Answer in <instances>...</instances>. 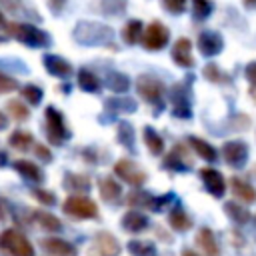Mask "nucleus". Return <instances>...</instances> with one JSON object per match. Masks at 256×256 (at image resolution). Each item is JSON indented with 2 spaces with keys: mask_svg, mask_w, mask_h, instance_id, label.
<instances>
[{
  "mask_svg": "<svg viewBox=\"0 0 256 256\" xmlns=\"http://www.w3.org/2000/svg\"><path fill=\"white\" fill-rule=\"evenodd\" d=\"M142 138H144V144H146V148H148L150 154L160 156V154L164 152V140H162V136H160L152 126H144Z\"/></svg>",
  "mask_w": 256,
  "mask_h": 256,
  "instance_id": "29",
  "label": "nucleus"
},
{
  "mask_svg": "<svg viewBox=\"0 0 256 256\" xmlns=\"http://www.w3.org/2000/svg\"><path fill=\"white\" fill-rule=\"evenodd\" d=\"M34 154H36L42 162H52V152L46 148V144H36V146H34Z\"/></svg>",
  "mask_w": 256,
  "mask_h": 256,
  "instance_id": "47",
  "label": "nucleus"
},
{
  "mask_svg": "<svg viewBox=\"0 0 256 256\" xmlns=\"http://www.w3.org/2000/svg\"><path fill=\"white\" fill-rule=\"evenodd\" d=\"M0 6L18 18H28V20H42V16L34 10V6L28 0H0Z\"/></svg>",
  "mask_w": 256,
  "mask_h": 256,
  "instance_id": "17",
  "label": "nucleus"
},
{
  "mask_svg": "<svg viewBox=\"0 0 256 256\" xmlns=\"http://www.w3.org/2000/svg\"><path fill=\"white\" fill-rule=\"evenodd\" d=\"M114 174H116L122 182L130 184V186H134V188H138V186H142V184L146 182V172H144L140 166H136V162H132V160H128V158L116 160V164H114Z\"/></svg>",
  "mask_w": 256,
  "mask_h": 256,
  "instance_id": "10",
  "label": "nucleus"
},
{
  "mask_svg": "<svg viewBox=\"0 0 256 256\" xmlns=\"http://www.w3.org/2000/svg\"><path fill=\"white\" fill-rule=\"evenodd\" d=\"M40 246L50 256H78V248L74 244L66 242L64 238L48 236V238H42L40 240Z\"/></svg>",
  "mask_w": 256,
  "mask_h": 256,
  "instance_id": "16",
  "label": "nucleus"
},
{
  "mask_svg": "<svg viewBox=\"0 0 256 256\" xmlns=\"http://www.w3.org/2000/svg\"><path fill=\"white\" fill-rule=\"evenodd\" d=\"M230 190L238 200H242L246 204H254L256 202V188L248 180H244L240 176H232L230 178Z\"/></svg>",
  "mask_w": 256,
  "mask_h": 256,
  "instance_id": "22",
  "label": "nucleus"
},
{
  "mask_svg": "<svg viewBox=\"0 0 256 256\" xmlns=\"http://www.w3.org/2000/svg\"><path fill=\"white\" fill-rule=\"evenodd\" d=\"M34 220L40 224V228L48 230V232H60L62 230V222L60 218H56L54 214L46 212V210H34Z\"/></svg>",
  "mask_w": 256,
  "mask_h": 256,
  "instance_id": "32",
  "label": "nucleus"
},
{
  "mask_svg": "<svg viewBox=\"0 0 256 256\" xmlns=\"http://www.w3.org/2000/svg\"><path fill=\"white\" fill-rule=\"evenodd\" d=\"M214 4L210 0H192V14L194 20H206L212 14Z\"/></svg>",
  "mask_w": 256,
  "mask_h": 256,
  "instance_id": "42",
  "label": "nucleus"
},
{
  "mask_svg": "<svg viewBox=\"0 0 256 256\" xmlns=\"http://www.w3.org/2000/svg\"><path fill=\"white\" fill-rule=\"evenodd\" d=\"M136 92L138 96L156 106V110H162L164 108V98H166V86L152 74H140L136 78Z\"/></svg>",
  "mask_w": 256,
  "mask_h": 256,
  "instance_id": "3",
  "label": "nucleus"
},
{
  "mask_svg": "<svg viewBox=\"0 0 256 256\" xmlns=\"http://www.w3.org/2000/svg\"><path fill=\"white\" fill-rule=\"evenodd\" d=\"M62 186L68 190V192H88L92 182L86 174H72V172H66L64 174V180H62Z\"/></svg>",
  "mask_w": 256,
  "mask_h": 256,
  "instance_id": "28",
  "label": "nucleus"
},
{
  "mask_svg": "<svg viewBox=\"0 0 256 256\" xmlns=\"http://www.w3.org/2000/svg\"><path fill=\"white\" fill-rule=\"evenodd\" d=\"M244 2V6L248 8V10H254L256 8V0H242Z\"/></svg>",
  "mask_w": 256,
  "mask_h": 256,
  "instance_id": "52",
  "label": "nucleus"
},
{
  "mask_svg": "<svg viewBox=\"0 0 256 256\" xmlns=\"http://www.w3.org/2000/svg\"><path fill=\"white\" fill-rule=\"evenodd\" d=\"M4 30L8 36L16 38L18 42H22L30 48H48L52 44L50 34L30 22H8Z\"/></svg>",
  "mask_w": 256,
  "mask_h": 256,
  "instance_id": "2",
  "label": "nucleus"
},
{
  "mask_svg": "<svg viewBox=\"0 0 256 256\" xmlns=\"http://www.w3.org/2000/svg\"><path fill=\"white\" fill-rule=\"evenodd\" d=\"M0 28H6V18L2 14V10H0Z\"/></svg>",
  "mask_w": 256,
  "mask_h": 256,
  "instance_id": "54",
  "label": "nucleus"
},
{
  "mask_svg": "<svg viewBox=\"0 0 256 256\" xmlns=\"http://www.w3.org/2000/svg\"><path fill=\"white\" fill-rule=\"evenodd\" d=\"M172 60L180 66V68H192L194 66V56H192V42L190 38L182 36L174 42L172 46Z\"/></svg>",
  "mask_w": 256,
  "mask_h": 256,
  "instance_id": "18",
  "label": "nucleus"
},
{
  "mask_svg": "<svg viewBox=\"0 0 256 256\" xmlns=\"http://www.w3.org/2000/svg\"><path fill=\"white\" fill-rule=\"evenodd\" d=\"M98 190H100L102 200L108 202V204L118 202L120 196H122V186H120V182H118L116 178H112V176H100V178H98Z\"/></svg>",
  "mask_w": 256,
  "mask_h": 256,
  "instance_id": "20",
  "label": "nucleus"
},
{
  "mask_svg": "<svg viewBox=\"0 0 256 256\" xmlns=\"http://www.w3.org/2000/svg\"><path fill=\"white\" fill-rule=\"evenodd\" d=\"M196 244L200 246L202 254L204 256H220V248H218V242H216V236L214 232L208 228V226H202L196 234Z\"/></svg>",
  "mask_w": 256,
  "mask_h": 256,
  "instance_id": "24",
  "label": "nucleus"
},
{
  "mask_svg": "<svg viewBox=\"0 0 256 256\" xmlns=\"http://www.w3.org/2000/svg\"><path fill=\"white\" fill-rule=\"evenodd\" d=\"M162 168L174 170V172H188V170L192 168V158H190V154L186 152V146H184V144H176L174 150L164 158Z\"/></svg>",
  "mask_w": 256,
  "mask_h": 256,
  "instance_id": "14",
  "label": "nucleus"
},
{
  "mask_svg": "<svg viewBox=\"0 0 256 256\" xmlns=\"http://www.w3.org/2000/svg\"><path fill=\"white\" fill-rule=\"evenodd\" d=\"M42 64H44V68H46L48 74H52L56 78H62V80H68L72 76V72H74L72 64L66 58L58 56V54H44Z\"/></svg>",
  "mask_w": 256,
  "mask_h": 256,
  "instance_id": "15",
  "label": "nucleus"
},
{
  "mask_svg": "<svg viewBox=\"0 0 256 256\" xmlns=\"http://www.w3.org/2000/svg\"><path fill=\"white\" fill-rule=\"evenodd\" d=\"M186 142L190 144V148H192L202 160H206V162H216V158H218V150H216L210 142H206V140L200 138V136H188Z\"/></svg>",
  "mask_w": 256,
  "mask_h": 256,
  "instance_id": "25",
  "label": "nucleus"
},
{
  "mask_svg": "<svg viewBox=\"0 0 256 256\" xmlns=\"http://www.w3.org/2000/svg\"><path fill=\"white\" fill-rule=\"evenodd\" d=\"M12 168H14L24 180H28V182H42V180H44L42 168H40L38 164H34L32 160H24V158L14 160V162H12Z\"/></svg>",
  "mask_w": 256,
  "mask_h": 256,
  "instance_id": "23",
  "label": "nucleus"
},
{
  "mask_svg": "<svg viewBox=\"0 0 256 256\" xmlns=\"http://www.w3.org/2000/svg\"><path fill=\"white\" fill-rule=\"evenodd\" d=\"M104 84H106L112 92H116V94H124V92L130 88V78H128L126 74H122V72L112 70V72H108V74H106Z\"/></svg>",
  "mask_w": 256,
  "mask_h": 256,
  "instance_id": "31",
  "label": "nucleus"
},
{
  "mask_svg": "<svg viewBox=\"0 0 256 256\" xmlns=\"http://www.w3.org/2000/svg\"><path fill=\"white\" fill-rule=\"evenodd\" d=\"M150 226V220L146 214H142L140 210H128L124 216H122V228L126 232H132V234H140L144 230H148Z\"/></svg>",
  "mask_w": 256,
  "mask_h": 256,
  "instance_id": "21",
  "label": "nucleus"
},
{
  "mask_svg": "<svg viewBox=\"0 0 256 256\" xmlns=\"http://www.w3.org/2000/svg\"><path fill=\"white\" fill-rule=\"evenodd\" d=\"M202 74H204V78L208 80V82H214V84H228L230 80H232V76L228 74V72H224L218 64H214V62H208L204 68H202Z\"/></svg>",
  "mask_w": 256,
  "mask_h": 256,
  "instance_id": "33",
  "label": "nucleus"
},
{
  "mask_svg": "<svg viewBox=\"0 0 256 256\" xmlns=\"http://www.w3.org/2000/svg\"><path fill=\"white\" fill-rule=\"evenodd\" d=\"M14 90H18V82L12 76H8L0 70V94H8V92H14Z\"/></svg>",
  "mask_w": 256,
  "mask_h": 256,
  "instance_id": "45",
  "label": "nucleus"
},
{
  "mask_svg": "<svg viewBox=\"0 0 256 256\" xmlns=\"http://www.w3.org/2000/svg\"><path fill=\"white\" fill-rule=\"evenodd\" d=\"M106 110L108 112H134L136 110V102L132 98H126V96H114V98H108L106 100Z\"/></svg>",
  "mask_w": 256,
  "mask_h": 256,
  "instance_id": "35",
  "label": "nucleus"
},
{
  "mask_svg": "<svg viewBox=\"0 0 256 256\" xmlns=\"http://www.w3.org/2000/svg\"><path fill=\"white\" fill-rule=\"evenodd\" d=\"M222 158L232 168H242L248 160V144L242 140H228L222 146Z\"/></svg>",
  "mask_w": 256,
  "mask_h": 256,
  "instance_id": "11",
  "label": "nucleus"
},
{
  "mask_svg": "<svg viewBox=\"0 0 256 256\" xmlns=\"http://www.w3.org/2000/svg\"><path fill=\"white\" fill-rule=\"evenodd\" d=\"M246 80L250 82V96L256 100V62H250L246 66Z\"/></svg>",
  "mask_w": 256,
  "mask_h": 256,
  "instance_id": "46",
  "label": "nucleus"
},
{
  "mask_svg": "<svg viewBox=\"0 0 256 256\" xmlns=\"http://www.w3.org/2000/svg\"><path fill=\"white\" fill-rule=\"evenodd\" d=\"M174 196L172 194H164V196H152L150 192L146 190H138L134 188L128 196H126V202L130 208H146V210H154V212H160L166 208V204H170Z\"/></svg>",
  "mask_w": 256,
  "mask_h": 256,
  "instance_id": "7",
  "label": "nucleus"
},
{
  "mask_svg": "<svg viewBox=\"0 0 256 256\" xmlns=\"http://www.w3.org/2000/svg\"><path fill=\"white\" fill-rule=\"evenodd\" d=\"M0 250L10 256H34L30 240L16 228H6L0 232Z\"/></svg>",
  "mask_w": 256,
  "mask_h": 256,
  "instance_id": "5",
  "label": "nucleus"
},
{
  "mask_svg": "<svg viewBox=\"0 0 256 256\" xmlns=\"http://www.w3.org/2000/svg\"><path fill=\"white\" fill-rule=\"evenodd\" d=\"M8 144H10L14 150L26 152V150H30V148H32L34 138H32V134H30V132H26V130H14V132L10 134Z\"/></svg>",
  "mask_w": 256,
  "mask_h": 256,
  "instance_id": "34",
  "label": "nucleus"
},
{
  "mask_svg": "<svg viewBox=\"0 0 256 256\" xmlns=\"http://www.w3.org/2000/svg\"><path fill=\"white\" fill-rule=\"evenodd\" d=\"M66 2H68V0H48V6H50V10H52V14H62Z\"/></svg>",
  "mask_w": 256,
  "mask_h": 256,
  "instance_id": "48",
  "label": "nucleus"
},
{
  "mask_svg": "<svg viewBox=\"0 0 256 256\" xmlns=\"http://www.w3.org/2000/svg\"><path fill=\"white\" fill-rule=\"evenodd\" d=\"M20 94H22V98H24L28 104H32V106H38V104L42 102V98H44L42 88L36 86V84H24V86L20 88Z\"/></svg>",
  "mask_w": 256,
  "mask_h": 256,
  "instance_id": "41",
  "label": "nucleus"
},
{
  "mask_svg": "<svg viewBox=\"0 0 256 256\" xmlns=\"http://www.w3.org/2000/svg\"><path fill=\"white\" fill-rule=\"evenodd\" d=\"M116 134H118L120 144H122L126 150H134V128H132L130 122H120Z\"/></svg>",
  "mask_w": 256,
  "mask_h": 256,
  "instance_id": "40",
  "label": "nucleus"
},
{
  "mask_svg": "<svg viewBox=\"0 0 256 256\" xmlns=\"http://www.w3.org/2000/svg\"><path fill=\"white\" fill-rule=\"evenodd\" d=\"M186 2L188 0H162V6H164L166 12L178 16V14H182L186 10Z\"/></svg>",
  "mask_w": 256,
  "mask_h": 256,
  "instance_id": "44",
  "label": "nucleus"
},
{
  "mask_svg": "<svg viewBox=\"0 0 256 256\" xmlns=\"http://www.w3.org/2000/svg\"><path fill=\"white\" fill-rule=\"evenodd\" d=\"M180 256H200V254H196V252H194V250H190V248H184Z\"/></svg>",
  "mask_w": 256,
  "mask_h": 256,
  "instance_id": "53",
  "label": "nucleus"
},
{
  "mask_svg": "<svg viewBox=\"0 0 256 256\" xmlns=\"http://www.w3.org/2000/svg\"><path fill=\"white\" fill-rule=\"evenodd\" d=\"M4 128H8V118L4 112H0V130H4Z\"/></svg>",
  "mask_w": 256,
  "mask_h": 256,
  "instance_id": "49",
  "label": "nucleus"
},
{
  "mask_svg": "<svg viewBox=\"0 0 256 256\" xmlns=\"http://www.w3.org/2000/svg\"><path fill=\"white\" fill-rule=\"evenodd\" d=\"M142 32H144L142 20H138V18H132V20H128V22L124 24V28H122V38H124V42H126V44L134 46L136 42H140V38H142Z\"/></svg>",
  "mask_w": 256,
  "mask_h": 256,
  "instance_id": "30",
  "label": "nucleus"
},
{
  "mask_svg": "<svg viewBox=\"0 0 256 256\" xmlns=\"http://www.w3.org/2000/svg\"><path fill=\"white\" fill-rule=\"evenodd\" d=\"M168 40H170V30H168L160 20H152V22L144 28L142 38H140L142 46H144L146 50H154V52L166 48Z\"/></svg>",
  "mask_w": 256,
  "mask_h": 256,
  "instance_id": "8",
  "label": "nucleus"
},
{
  "mask_svg": "<svg viewBox=\"0 0 256 256\" xmlns=\"http://www.w3.org/2000/svg\"><path fill=\"white\" fill-rule=\"evenodd\" d=\"M6 110H8V114H10L14 120H18V122H24V120L30 118V110L24 106L22 100H16V98L8 100V102H6Z\"/></svg>",
  "mask_w": 256,
  "mask_h": 256,
  "instance_id": "39",
  "label": "nucleus"
},
{
  "mask_svg": "<svg viewBox=\"0 0 256 256\" xmlns=\"http://www.w3.org/2000/svg\"><path fill=\"white\" fill-rule=\"evenodd\" d=\"M78 86H80L82 92H88V94H98L102 90L100 78L88 68H80L78 70Z\"/></svg>",
  "mask_w": 256,
  "mask_h": 256,
  "instance_id": "27",
  "label": "nucleus"
},
{
  "mask_svg": "<svg viewBox=\"0 0 256 256\" xmlns=\"http://www.w3.org/2000/svg\"><path fill=\"white\" fill-rule=\"evenodd\" d=\"M168 98L172 104V114L176 118H190L192 116V108H190V92H188V84H174L168 90Z\"/></svg>",
  "mask_w": 256,
  "mask_h": 256,
  "instance_id": "9",
  "label": "nucleus"
},
{
  "mask_svg": "<svg viewBox=\"0 0 256 256\" xmlns=\"http://www.w3.org/2000/svg\"><path fill=\"white\" fill-rule=\"evenodd\" d=\"M44 126H46L48 142L54 144V146H62V142H66L70 138V130L66 126L64 114L54 106H46V110H44Z\"/></svg>",
  "mask_w": 256,
  "mask_h": 256,
  "instance_id": "4",
  "label": "nucleus"
},
{
  "mask_svg": "<svg viewBox=\"0 0 256 256\" xmlns=\"http://www.w3.org/2000/svg\"><path fill=\"white\" fill-rule=\"evenodd\" d=\"M0 42H2V38H0Z\"/></svg>",
  "mask_w": 256,
  "mask_h": 256,
  "instance_id": "55",
  "label": "nucleus"
},
{
  "mask_svg": "<svg viewBox=\"0 0 256 256\" xmlns=\"http://www.w3.org/2000/svg\"><path fill=\"white\" fill-rule=\"evenodd\" d=\"M62 210L78 220H92L98 218V206L92 198L88 196H80V194H70L64 202H62Z\"/></svg>",
  "mask_w": 256,
  "mask_h": 256,
  "instance_id": "6",
  "label": "nucleus"
},
{
  "mask_svg": "<svg viewBox=\"0 0 256 256\" xmlns=\"http://www.w3.org/2000/svg\"><path fill=\"white\" fill-rule=\"evenodd\" d=\"M98 4L104 16H120L128 8V0H100Z\"/></svg>",
  "mask_w": 256,
  "mask_h": 256,
  "instance_id": "38",
  "label": "nucleus"
},
{
  "mask_svg": "<svg viewBox=\"0 0 256 256\" xmlns=\"http://www.w3.org/2000/svg\"><path fill=\"white\" fill-rule=\"evenodd\" d=\"M200 180H202V184H204V188H206V192L210 196L222 198L226 194V180H224L220 170L210 168V166L200 168Z\"/></svg>",
  "mask_w": 256,
  "mask_h": 256,
  "instance_id": "12",
  "label": "nucleus"
},
{
  "mask_svg": "<svg viewBox=\"0 0 256 256\" xmlns=\"http://www.w3.org/2000/svg\"><path fill=\"white\" fill-rule=\"evenodd\" d=\"M4 222H6V208H4V204L0 200V224H4Z\"/></svg>",
  "mask_w": 256,
  "mask_h": 256,
  "instance_id": "50",
  "label": "nucleus"
},
{
  "mask_svg": "<svg viewBox=\"0 0 256 256\" xmlns=\"http://www.w3.org/2000/svg\"><path fill=\"white\" fill-rule=\"evenodd\" d=\"M30 194H32V198H34L36 202H40V204H44V206H54V204H56V196H54L50 190H46V188H32Z\"/></svg>",
  "mask_w": 256,
  "mask_h": 256,
  "instance_id": "43",
  "label": "nucleus"
},
{
  "mask_svg": "<svg viewBox=\"0 0 256 256\" xmlns=\"http://www.w3.org/2000/svg\"><path fill=\"white\" fill-rule=\"evenodd\" d=\"M224 48V38L220 32L216 30H204L198 34V50L202 56L206 58H212L216 54H220Z\"/></svg>",
  "mask_w": 256,
  "mask_h": 256,
  "instance_id": "13",
  "label": "nucleus"
},
{
  "mask_svg": "<svg viewBox=\"0 0 256 256\" xmlns=\"http://www.w3.org/2000/svg\"><path fill=\"white\" fill-rule=\"evenodd\" d=\"M224 212L238 224V226H242V224H248L250 222V212H248V208H244V206H240V204H236V202H226L224 204Z\"/></svg>",
  "mask_w": 256,
  "mask_h": 256,
  "instance_id": "36",
  "label": "nucleus"
},
{
  "mask_svg": "<svg viewBox=\"0 0 256 256\" xmlns=\"http://www.w3.org/2000/svg\"><path fill=\"white\" fill-rule=\"evenodd\" d=\"M94 250L98 256H120V244L114 238V234L100 230L94 236Z\"/></svg>",
  "mask_w": 256,
  "mask_h": 256,
  "instance_id": "19",
  "label": "nucleus"
},
{
  "mask_svg": "<svg viewBox=\"0 0 256 256\" xmlns=\"http://www.w3.org/2000/svg\"><path fill=\"white\" fill-rule=\"evenodd\" d=\"M126 248H128L130 256H156L158 254L156 246L148 240H130Z\"/></svg>",
  "mask_w": 256,
  "mask_h": 256,
  "instance_id": "37",
  "label": "nucleus"
},
{
  "mask_svg": "<svg viewBox=\"0 0 256 256\" xmlns=\"http://www.w3.org/2000/svg\"><path fill=\"white\" fill-rule=\"evenodd\" d=\"M72 36L82 46H114V30L108 24H100L94 20H80Z\"/></svg>",
  "mask_w": 256,
  "mask_h": 256,
  "instance_id": "1",
  "label": "nucleus"
},
{
  "mask_svg": "<svg viewBox=\"0 0 256 256\" xmlns=\"http://www.w3.org/2000/svg\"><path fill=\"white\" fill-rule=\"evenodd\" d=\"M8 164V154L0 150V166H6Z\"/></svg>",
  "mask_w": 256,
  "mask_h": 256,
  "instance_id": "51",
  "label": "nucleus"
},
{
  "mask_svg": "<svg viewBox=\"0 0 256 256\" xmlns=\"http://www.w3.org/2000/svg\"><path fill=\"white\" fill-rule=\"evenodd\" d=\"M168 224L176 232H186V230L192 228V220H190V216L184 212V208L180 204H176L174 208H170V212H168Z\"/></svg>",
  "mask_w": 256,
  "mask_h": 256,
  "instance_id": "26",
  "label": "nucleus"
}]
</instances>
